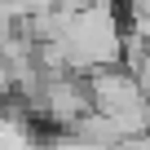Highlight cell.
<instances>
[{
  "label": "cell",
  "mask_w": 150,
  "mask_h": 150,
  "mask_svg": "<svg viewBox=\"0 0 150 150\" xmlns=\"http://www.w3.org/2000/svg\"><path fill=\"white\" fill-rule=\"evenodd\" d=\"M128 13H132V31L150 44V0H128Z\"/></svg>",
  "instance_id": "7a4b0ae2"
},
{
  "label": "cell",
  "mask_w": 150,
  "mask_h": 150,
  "mask_svg": "<svg viewBox=\"0 0 150 150\" xmlns=\"http://www.w3.org/2000/svg\"><path fill=\"white\" fill-rule=\"evenodd\" d=\"M66 44V66L75 75H88L97 66H119V49H124V22L115 0H84V9H75V18L62 31Z\"/></svg>",
  "instance_id": "6da1fadb"
}]
</instances>
